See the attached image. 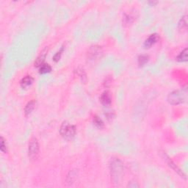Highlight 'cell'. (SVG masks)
Wrapping results in <instances>:
<instances>
[{
	"label": "cell",
	"instance_id": "16",
	"mask_svg": "<svg viewBox=\"0 0 188 188\" xmlns=\"http://www.w3.org/2000/svg\"><path fill=\"white\" fill-rule=\"evenodd\" d=\"M76 72H77L78 76H79V77L81 78L82 81H83V82L85 81V79H86V74H85V73L84 70H83V69H78L77 71H76Z\"/></svg>",
	"mask_w": 188,
	"mask_h": 188
},
{
	"label": "cell",
	"instance_id": "6",
	"mask_svg": "<svg viewBox=\"0 0 188 188\" xmlns=\"http://www.w3.org/2000/svg\"><path fill=\"white\" fill-rule=\"evenodd\" d=\"M159 40V36L157 34H152L148 37L144 42V46L146 48H149L151 46L154 45V44L157 42Z\"/></svg>",
	"mask_w": 188,
	"mask_h": 188
},
{
	"label": "cell",
	"instance_id": "9",
	"mask_svg": "<svg viewBox=\"0 0 188 188\" xmlns=\"http://www.w3.org/2000/svg\"><path fill=\"white\" fill-rule=\"evenodd\" d=\"M36 102L35 101H31L26 104V107H25V115H28L34 110L35 107Z\"/></svg>",
	"mask_w": 188,
	"mask_h": 188
},
{
	"label": "cell",
	"instance_id": "14",
	"mask_svg": "<svg viewBox=\"0 0 188 188\" xmlns=\"http://www.w3.org/2000/svg\"><path fill=\"white\" fill-rule=\"evenodd\" d=\"M45 58H46V53L45 54H41V56L39 57V58L36 60L35 62V64L36 66L41 67V65H44V60H45Z\"/></svg>",
	"mask_w": 188,
	"mask_h": 188
},
{
	"label": "cell",
	"instance_id": "15",
	"mask_svg": "<svg viewBox=\"0 0 188 188\" xmlns=\"http://www.w3.org/2000/svg\"><path fill=\"white\" fill-rule=\"evenodd\" d=\"M93 123L95 124V126L98 128H102L104 126V123H103L102 120L99 118V117H95L93 119Z\"/></svg>",
	"mask_w": 188,
	"mask_h": 188
},
{
	"label": "cell",
	"instance_id": "17",
	"mask_svg": "<svg viewBox=\"0 0 188 188\" xmlns=\"http://www.w3.org/2000/svg\"><path fill=\"white\" fill-rule=\"evenodd\" d=\"M0 148H1V151H2V152L4 153L7 152L6 143H5V140H4V138L2 137H1V147H0Z\"/></svg>",
	"mask_w": 188,
	"mask_h": 188
},
{
	"label": "cell",
	"instance_id": "18",
	"mask_svg": "<svg viewBox=\"0 0 188 188\" xmlns=\"http://www.w3.org/2000/svg\"><path fill=\"white\" fill-rule=\"evenodd\" d=\"M62 51H63V49H61L60 51H58L56 55H55V57H54V60H55V62H57V61H58L60 60V58L61 57V55H62Z\"/></svg>",
	"mask_w": 188,
	"mask_h": 188
},
{
	"label": "cell",
	"instance_id": "5",
	"mask_svg": "<svg viewBox=\"0 0 188 188\" xmlns=\"http://www.w3.org/2000/svg\"><path fill=\"white\" fill-rule=\"evenodd\" d=\"M88 55L90 60H97L99 57L101 58V55H102V50L99 46H92L90 48Z\"/></svg>",
	"mask_w": 188,
	"mask_h": 188
},
{
	"label": "cell",
	"instance_id": "4",
	"mask_svg": "<svg viewBox=\"0 0 188 188\" xmlns=\"http://www.w3.org/2000/svg\"><path fill=\"white\" fill-rule=\"evenodd\" d=\"M39 154V144L37 138L33 137L29 143L28 154L31 160H35Z\"/></svg>",
	"mask_w": 188,
	"mask_h": 188
},
{
	"label": "cell",
	"instance_id": "10",
	"mask_svg": "<svg viewBox=\"0 0 188 188\" xmlns=\"http://www.w3.org/2000/svg\"><path fill=\"white\" fill-rule=\"evenodd\" d=\"M187 26V16H185L181 19L180 22H179V28L181 30H186Z\"/></svg>",
	"mask_w": 188,
	"mask_h": 188
},
{
	"label": "cell",
	"instance_id": "11",
	"mask_svg": "<svg viewBox=\"0 0 188 188\" xmlns=\"http://www.w3.org/2000/svg\"><path fill=\"white\" fill-rule=\"evenodd\" d=\"M51 71V67L49 64H44L40 67L39 69V73L41 74H45L49 73Z\"/></svg>",
	"mask_w": 188,
	"mask_h": 188
},
{
	"label": "cell",
	"instance_id": "8",
	"mask_svg": "<svg viewBox=\"0 0 188 188\" xmlns=\"http://www.w3.org/2000/svg\"><path fill=\"white\" fill-rule=\"evenodd\" d=\"M100 100H101V102L102 103V104H104V105L105 106L110 105V104H111V101H112L111 96L108 92H104V93H103L102 95L101 96Z\"/></svg>",
	"mask_w": 188,
	"mask_h": 188
},
{
	"label": "cell",
	"instance_id": "12",
	"mask_svg": "<svg viewBox=\"0 0 188 188\" xmlns=\"http://www.w3.org/2000/svg\"><path fill=\"white\" fill-rule=\"evenodd\" d=\"M177 60L179 62H186L187 60V49H185L177 57Z\"/></svg>",
	"mask_w": 188,
	"mask_h": 188
},
{
	"label": "cell",
	"instance_id": "2",
	"mask_svg": "<svg viewBox=\"0 0 188 188\" xmlns=\"http://www.w3.org/2000/svg\"><path fill=\"white\" fill-rule=\"evenodd\" d=\"M186 100V93L182 90H174L169 93L168 96V101L171 104L176 105L185 102Z\"/></svg>",
	"mask_w": 188,
	"mask_h": 188
},
{
	"label": "cell",
	"instance_id": "13",
	"mask_svg": "<svg viewBox=\"0 0 188 188\" xmlns=\"http://www.w3.org/2000/svg\"><path fill=\"white\" fill-rule=\"evenodd\" d=\"M149 57L146 55H142L140 56H139L138 58V64L140 65V66H143L144 65H146L148 61Z\"/></svg>",
	"mask_w": 188,
	"mask_h": 188
},
{
	"label": "cell",
	"instance_id": "3",
	"mask_svg": "<svg viewBox=\"0 0 188 188\" xmlns=\"http://www.w3.org/2000/svg\"><path fill=\"white\" fill-rule=\"evenodd\" d=\"M122 172H123V166L121 162V161L118 160H114L113 162L111 164V175H112L113 180L116 182H118V179L121 177Z\"/></svg>",
	"mask_w": 188,
	"mask_h": 188
},
{
	"label": "cell",
	"instance_id": "7",
	"mask_svg": "<svg viewBox=\"0 0 188 188\" xmlns=\"http://www.w3.org/2000/svg\"><path fill=\"white\" fill-rule=\"evenodd\" d=\"M33 81H34V79H33L32 76H26L25 77H24L23 79L21 80V86H22L23 88H26V87H29V86L33 84Z\"/></svg>",
	"mask_w": 188,
	"mask_h": 188
},
{
	"label": "cell",
	"instance_id": "1",
	"mask_svg": "<svg viewBox=\"0 0 188 188\" xmlns=\"http://www.w3.org/2000/svg\"><path fill=\"white\" fill-rule=\"evenodd\" d=\"M60 132L63 138L66 140H70L74 137L75 134H76V128L74 125L71 124L69 122L64 121L61 125Z\"/></svg>",
	"mask_w": 188,
	"mask_h": 188
}]
</instances>
